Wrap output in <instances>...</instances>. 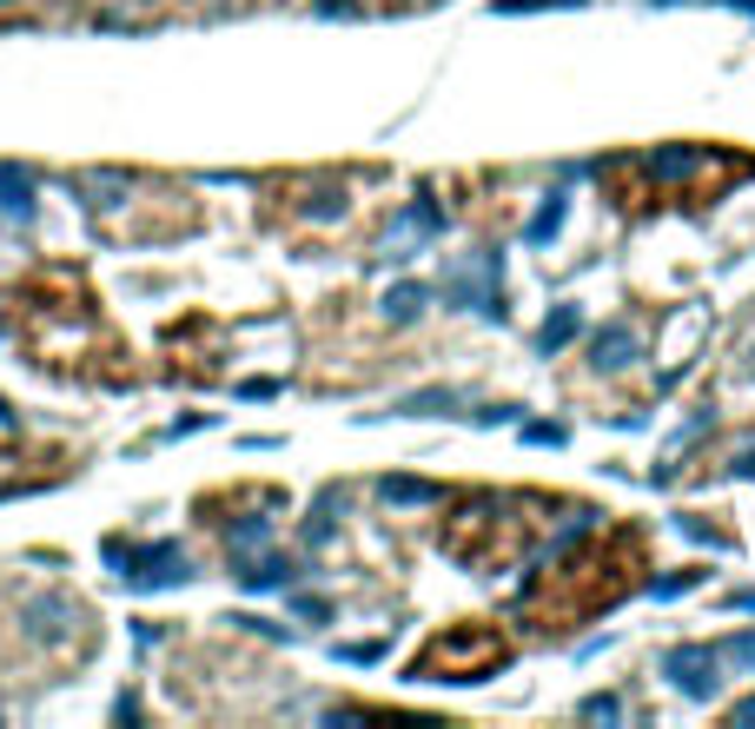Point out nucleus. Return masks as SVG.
Wrapping results in <instances>:
<instances>
[{
  "label": "nucleus",
  "mask_w": 755,
  "mask_h": 729,
  "mask_svg": "<svg viewBox=\"0 0 755 729\" xmlns=\"http://www.w3.org/2000/svg\"><path fill=\"white\" fill-rule=\"evenodd\" d=\"M564 212H570V206H564V192H550V199L537 206V219L524 226V239H531V246H544V239H557V226H564Z\"/></svg>",
  "instance_id": "7"
},
{
  "label": "nucleus",
  "mask_w": 755,
  "mask_h": 729,
  "mask_svg": "<svg viewBox=\"0 0 755 729\" xmlns=\"http://www.w3.org/2000/svg\"><path fill=\"white\" fill-rule=\"evenodd\" d=\"M577 332H584V312H577V305H557V312L544 319V332H537V352H564Z\"/></svg>",
  "instance_id": "6"
},
{
  "label": "nucleus",
  "mask_w": 755,
  "mask_h": 729,
  "mask_svg": "<svg viewBox=\"0 0 755 729\" xmlns=\"http://www.w3.org/2000/svg\"><path fill=\"white\" fill-rule=\"evenodd\" d=\"M531 445H564V425H524Z\"/></svg>",
  "instance_id": "13"
},
{
  "label": "nucleus",
  "mask_w": 755,
  "mask_h": 729,
  "mask_svg": "<svg viewBox=\"0 0 755 729\" xmlns=\"http://www.w3.org/2000/svg\"><path fill=\"white\" fill-rule=\"evenodd\" d=\"M716 650H723V664H743V670H755V631H743V637H723Z\"/></svg>",
  "instance_id": "8"
},
{
  "label": "nucleus",
  "mask_w": 755,
  "mask_h": 729,
  "mask_svg": "<svg viewBox=\"0 0 755 729\" xmlns=\"http://www.w3.org/2000/svg\"><path fill=\"white\" fill-rule=\"evenodd\" d=\"M637 571H643V538L637 531H604V538H584L577 551H564L550 571H537L517 597V617L531 631H564V624H584L610 604H623L637 591Z\"/></svg>",
  "instance_id": "1"
},
{
  "label": "nucleus",
  "mask_w": 755,
  "mask_h": 729,
  "mask_svg": "<svg viewBox=\"0 0 755 729\" xmlns=\"http://www.w3.org/2000/svg\"><path fill=\"white\" fill-rule=\"evenodd\" d=\"M511 664V637L497 624H451L411 657V684H484Z\"/></svg>",
  "instance_id": "3"
},
{
  "label": "nucleus",
  "mask_w": 755,
  "mask_h": 729,
  "mask_svg": "<svg viewBox=\"0 0 755 729\" xmlns=\"http://www.w3.org/2000/svg\"><path fill=\"white\" fill-rule=\"evenodd\" d=\"M630 358H637V332H630V325H604V332L590 339V365H597V372H604V365L617 372V365H630Z\"/></svg>",
  "instance_id": "5"
},
{
  "label": "nucleus",
  "mask_w": 755,
  "mask_h": 729,
  "mask_svg": "<svg viewBox=\"0 0 755 729\" xmlns=\"http://www.w3.org/2000/svg\"><path fill=\"white\" fill-rule=\"evenodd\" d=\"M696 577H703V571H677V577H657V584H650V597H683Z\"/></svg>",
  "instance_id": "11"
},
{
  "label": "nucleus",
  "mask_w": 755,
  "mask_h": 729,
  "mask_svg": "<svg viewBox=\"0 0 755 729\" xmlns=\"http://www.w3.org/2000/svg\"><path fill=\"white\" fill-rule=\"evenodd\" d=\"M497 13H531V7H577V0H491Z\"/></svg>",
  "instance_id": "12"
},
{
  "label": "nucleus",
  "mask_w": 755,
  "mask_h": 729,
  "mask_svg": "<svg viewBox=\"0 0 755 729\" xmlns=\"http://www.w3.org/2000/svg\"><path fill=\"white\" fill-rule=\"evenodd\" d=\"M663 677H670L677 690H690V697H716V690H723V650H716V644H677V650L663 657Z\"/></svg>",
  "instance_id": "4"
},
{
  "label": "nucleus",
  "mask_w": 755,
  "mask_h": 729,
  "mask_svg": "<svg viewBox=\"0 0 755 729\" xmlns=\"http://www.w3.org/2000/svg\"><path fill=\"white\" fill-rule=\"evenodd\" d=\"M550 538V498L537 491H471L444 524V551L471 571H504Z\"/></svg>",
  "instance_id": "2"
},
{
  "label": "nucleus",
  "mask_w": 755,
  "mask_h": 729,
  "mask_svg": "<svg viewBox=\"0 0 755 729\" xmlns=\"http://www.w3.org/2000/svg\"><path fill=\"white\" fill-rule=\"evenodd\" d=\"M743 478H755V451H743Z\"/></svg>",
  "instance_id": "14"
},
{
  "label": "nucleus",
  "mask_w": 755,
  "mask_h": 729,
  "mask_svg": "<svg viewBox=\"0 0 755 729\" xmlns=\"http://www.w3.org/2000/svg\"><path fill=\"white\" fill-rule=\"evenodd\" d=\"M385 498H405V504H431V498H444L438 485H411V478H398V485H385Z\"/></svg>",
  "instance_id": "10"
},
{
  "label": "nucleus",
  "mask_w": 755,
  "mask_h": 729,
  "mask_svg": "<svg viewBox=\"0 0 755 729\" xmlns=\"http://www.w3.org/2000/svg\"><path fill=\"white\" fill-rule=\"evenodd\" d=\"M418 305H424V292H418V285H398V292L385 299V312H391V319H418Z\"/></svg>",
  "instance_id": "9"
}]
</instances>
